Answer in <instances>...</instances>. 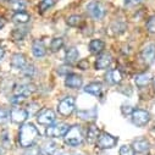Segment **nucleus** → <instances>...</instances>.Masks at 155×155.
I'll use <instances>...</instances> for the list:
<instances>
[{
  "mask_svg": "<svg viewBox=\"0 0 155 155\" xmlns=\"http://www.w3.org/2000/svg\"><path fill=\"white\" fill-rule=\"evenodd\" d=\"M83 83V80L82 77L78 76V74H74V73H68L66 76V80H65V86L68 87V88H72V89H76V88H80Z\"/></svg>",
  "mask_w": 155,
  "mask_h": 155,
  "instance_id": "nucleus-11",
  "label": "nucleus"
},
{
  "mask_svg": "<svg viewBox=\"0 0 155 155\" xmlns=\"http://www.w3.org/2000/svg\"><path fill=\"white\" fill-rule=\"evenodd\" d=\"M143 2L144 0H125V5L126 6H136V5H139Z\"/></svg>",
  "mask_w": 155,
  "mask_h": 155,
  "instance_id": "nucleus-36",
  "label": "nucleus"
},
{
  "mask_svg": "<svg viewBox=\"0 0 155 155\" xmlns=\"http://www.w3.org/2000/svg\"><path fill=\"white\" fill-rule=\"evenodd\" d=\"M117 142H119V138H116L106 132H103L101 134H99L97 139V145L100 149H110L117 144Z\"/></svg>",
  "mask_w": 155,
  "mask_h": 155,
  "instance_id": "nucleus-4",
  "label": "nucleus"
},
{
  "mask_svg": "<svg viewBox=\"0 0 155 155\" xmlns=\"http://www.w3.org/2000/svg\"><path fill=\"white\" fill-rule=\"evenodd\" d=\"M32 53L35 58H43L47 54V48H45L44 43L39 39H35L32 44Z\"/></svg>",
  "mask_w": 155,
  "mask_h": 155,
  "instance_id": "nucleus-12",
  "label": "nucleus"
},
{
  "mask_svg": "<svg viewBox=\"0 0 155 155\" xmlns=\"http://www.w3.org/2000/svg\"><path fill=\"white\" fill-rule=\"evenodd\" d=\"M105 77H106V82H109V83H111V84H117V83H120L121 80H122V74H121V72H120L117 68L109 71Z\"/></svg>",
  "mask_w": 155,
  "mask_h": 155,
  "instance_id": "nucleus-14",
  "label": "nucleus"
},
{
  "mask_svg": "<svg viewBox=\"0 0 155 155\" xmlns=\"http://www.w3.org/2000/svg\"><path fill=\"white\" fill-rule=\"evenodd\" d=\"M56 120V116H55V112L51 110V109H42L37 115V121L39 122L41 125H44V126H50L55 122Z\"/></svg>",
  "mask_w": 155,
  "mask_h": 155,
  "instance_id": "nucleus-5",
  "label": "nucleus"
},
{
  "mask_svg": "<svg viewBox=\"0 0 155 155\" xmlns=\"http://www.w3.org/2000/svg\"><path fill=\"white\" fill-rule=\"evenodd\" d=\"M10 119V111L5 107H0V124H6Z\"/></svg>",
  "mask_w": 155,
  "mask_h": 155,
  "instance_id": "nucleus-31",
  "label": "nucleus"
},
{
  "mask_svg": "<svg viewBox=\"0 0 155 155\" xmlns=\"http://www.w3.org/2000/svg\"><path fill=\"white\" fill-rule=\"evenodd\" d=\"M83 138H84V136H83L82 127L78 125L70 127L67 130V132L65 133V143L71 147H78L80 144H82Z\"/></svg>",
  "mask_w": 155,
  "mask_h": 155,
  "instance_id": "nucleus-2",
  "label": "nucleus"
},
{
  "mask_svg": "<svg viewBox=\"0 0 155 155\" xmlns=\"http://www.w3.org/2000/svg\"><path fill=\"white\" fill-rule=\"evenodd\" d=\"M35 91V87L33 84H29V83H23V84H20L15 88V94H18V95H23V97H28L31 95L33 92Z\"/></svg>",
  "mask_w": 155,
  "mask_h": 155,
  "instance_id": "nucleus-13",
  "label": "nucleus"
},
{
  "mask_svg": "<svg viewBox=\"0 0 155 155\" xmlns=\"http://www.w3.org/2000/svg\"><path fill=\"white\" fill-rule=\"evenodd\" d=\"M25 100H26V97L18 95V94H15V95L10 99V101H11L12 104H20V103H22V101H25Z\"/></svg>",
  "mask_w": 155,
  "mask_h": 155,
  "instance_id": "nucleus-35",
  "label": "nucleus"
},
{
  "mask_svg": "<svg viewBox=\"0 0 155 155\" xmlns=\"http://www.w3.org/2000/svg\"><path fill=\"white\" fill-rule=\"evenodd\" d=\"M56 143L54 142H45L41 149H39V153L42 155H54V153L56 151Z\"/></svg>",
  "mask_w": 155,
  "mask_h": 155,
  "instance_id": "nucleus-20",
  "label": "nucleus"
},
{
  "mask_svg": "<svg viewBox=\"0 0 155 155\" xmlns=\"http://www.w3.org/2000/svg\"><path fill=\"white\" fill-rule=\"evenodd\" d=\"M10 117H11L12 122H15V124H23L28 117V112L25 109L15 107L10 111Z\"/></svg>",
  "mask_w": 155,
  "mask_h": 155,
  "instance_id": "nucleus-9",
  "label": "nucleus"
},
{
  "mask_svg": "<svg viewBox=\"0 0 155 155\" xmlns=\"http://www.w3.org/2000/svg\"><path fill=\"white\" fill-rule=\"evenodd\" d=\"M110 64H111V55L110 54H103L98 58V60L95 62V68L97 70H105L106 67H109Z\"/></svg>",
  "mask_w": 155,
  "mask_h": 155,
  "instance_id": "nucleus-15",
  "label": "nucleus"
},
{
  "mask_svg": "<svg viewBox=\"0 0 155 155\" xmlns=\"http://www.w3.org/2000/svg\"><path fill=\"white\" fill-rule=\"evenodd\" d=\"M78 66H80L82 70H87V68H88V61H86V60L80 61V62H78Z\"/></svg>",
  "mask_w": 155,
  "mask_h": 155,
  "instance_id": "nucleus-39",
  "label": "nucleus"
},
{
  "mask_svg": "<svg viewBox=\"0 0 155 155\" xmlns=\"http://www.w3.org/2000/svg\"><path fill=\"white\" fill-rule=\"evenodd\" d=\"M101 91H103V86L99 82H92V83L87 84L84 88V92L88 94H92V95H99L101 93Z\"/></svg>",
  "mask_w": 155,
  "mask_h": 155,
  "instance_id": "nucleus-19",
  "label": "nucleus"
},
{
  "mask_svg": "<svg viewBox=\"0 0 155 155\" xmlns=\"http://www.w3.org/2000/svg\"><path fill=\"white\" fill-rule=\"evenodd\" d=\"M78 58H80V53H78V50H77L76 48H70V49L66 50L65 60H66L67 64H70V65L74 64L77 60H78Z\"/></svg>",
  "mask_w": 155,
  "mask_h": 155,
  "instance_id": "nucleus-18",
  "label": "nucleus"
},
{
  "mask_svg": "<svg viewBox=\"0 0 155 155\" xmlns=\"http://www.w3.org/2000/svg\"><path fill=\"white\" fill-rule=\"evenodd\" d=\"M131 119H132L133 125L138 127H143L150 121V114L142 109H134L131 114Z\"/></svg>",
  "mask_w": 155,
  "mask_h": 155,
  "instance_id": "nucleus-3",
  "label": "nucleus"
},
{
  "mask_svg": "<svg viewBox=\"0 0 155 155\" xmlns=\"http://www.w3.org/2000/svg\"><path fill=\"white\" fill-rule=\"evenodd\" d=\"M153 128H154V130H155V125H154V127H153Z\"/></svg>",
  "mask_w": 155,
  "mask_h": 155,
  "instance_id": "nucleus-43",
  "label": "nucleus"
},
{
  "mask_svg": "<svg viewBox=\"0 0 155 155\" xmlns=\"http://www.w3.org/2000/svg\"><path fill=\"white\" fill-rule=\"evenodd\" d=\"M4 54H5V51H4V49L0 47V59H3V56H4Z\"/></svg>",
  "mask_w": 155,
  "mask_h": 155,
  "instance_id": "nucleus-41",
  "label": "nucleus"
},
{
  "mask_svg": "<svg viewBox=\"0 0 155 155\" xmlns=\"http://www.w3.org/2000/svg\"><path fill=\"white\" fill-rule=\"evenodd\" d=\"M26 34H27L26 28H17L12 32V38H14V41H22L26 37Z\"/></svg>",
  "mask_w": 155,
  "mask_h": 155,
  "instance_id": "nucleus-30",
  "label": "nucleus"
},
{
  "mask_svg": "<svg viewBox=\"0 0 155 155\" xmlns=\"http://www.w3.org/2000/svg\"><path fill=\"white\" fill-rule=\"evenodd\" d=\"M87 11H88L89 16L93 17L94 20H101L105 16V8L98 2L89 3L87 5Z\"/></svg>",
  "mask_w": 155,
  "mask_h": 155,
  "instance_id": "nucleus-7",
  "label": "nucleus"
},
{
  "mask_svg": "<svg viewBox=\"0 0 155 155\" xmlns=\"http://www.w3.org/2000/svg\"><path fill=\"white\" fill-rule=\"evenodd\" d=\"M147 29L150 33H155V15L149 17V20L147 21Z\"/></svg>",
  "mask_w": 155,
  "mask_h": 155,
  "instance_id": "nucleus-34",
  "label": "nucleus"
},
{
  "mask_svg": "<svg viewBox=\"0 0 155 155\" xmlns=\"http://www.w3.org/2000/svg\"><path fill=\"white\" fill-rule=\"evenodd\" d=\"M27 4L25 0H11L10 2V8L15 11V12H20V11H23L26 9Z\"/></svg>",
  "mask_w": 155,
  "mask_h": 155,
  "instance_id": "nucleus-25",
  "label": "nucleus"
},
{
  "mask_svg": "<svg viewBox=\"0 0 155 155\" xmlns=\"http://www.w3.org/2000/svg\"><path fill=\"white\" fill-rule=\"evenodd\" d=\"M22 72H23V74L25 76H27V77H32L33 74H34V67L32 66V65H26V66H23L22 68Z\"/></svg>",
  "mask_w": 155,
  "mask_h": 155,
  "instance_id": "nucleus-33",
  "label": "nucleus"
},
{
  "mask_svg": "<svg viewBox=\"0 0 155 155\" xmlns=\"http://www.w3.org/2000/svg\"><path fill=\"white\" fill-rule=\"evenodd\" d=\"M67 25L71 26V27H78L81 23H82V17L80 15H71L68 18H67Z\"/></svg>",
  "mask_w": 155,
  "mask_h": 155,
  "instance_id": "nucleus-28",
  "label": "nucleus"
},
{
  "mask_svg": "<svg viewBox=\"0 0 155 155\" xmlns=\"http://www.w3.org/2000/svg\"><path fill=\"white\" fill-rule=\"evenodd\" d=\"M29 18H31V16H29L27 12H25V11L15 12V15H14V17H12L14 22H16V23H20V25L27 23V22L29 21Z\"/></svg>",
  "mask_w": 155,
  "mask_h": 155,
  "instance_id": "nucleus-24",
  "label": "nucleus"
},
{
  "mask_svg": "<svg viewBox=\"0 0 155 155\" xmlns=\"http://www.w3.org/2000/svg\"><path fill=\"white\" fill-rule=\"evenodd\" d=\"M54 4H55V0H42V2L39 3V11L41 12H45L47 10L53 8Z\"/></svg>",
  "mask_w": 155,
  "mask_h": 155,
  "instance_id": "nucleus-29",
  "label": "nucleus"
},
{
  "mask_svg": "<svg viewBox=\"0 0 155 155\" xmlns=\"http://www.w3.org/2000/svg\"><path fill=\"white\" fill-rule=\"evenodd\" d=\"M142 59L148 65H150L155 61V44L154 43L147 44L144 47V49L142 50Z\"/></svg>",
  "mask_w": 155,
  "mask_h": 155,
  "instance_id": "nucleus-10",
  "label": "nucleus"
},
{
  "mask_svg": "<svg viewBox=\"0 0 155 155\" xmlns=\"http://www.w3.org/2000/svg\"><path fill=\"white\" fill-rule=\"evenodd\" d=\"M150 81H151L150 74H148V73H140V74H137V76H136V78H134V82H136V84H137L138 87H144V86H147Z\"/></svg>",
  "mask_w": 155,
  "mask_h": 155,
  "instance_id": "nucleus-23",
  "label": "nucleus"
},
{
  "mask_svg": "<svg viewBox=\"0 0 155 155\" xmlns=\"http://www.w3.org/2000/svg\"><path fill=\"white\" fill-rule=\"evenodd\" d=\"M78 116L83 120H94L97 117V109L93 107L89 111L86 110V111H78Z\"/></svg>",
  "mask_w": 155,
  "mask_h": 155,
  "instance_id": "nucleus-26",
  "label": "nucleus"
},
{
  "mask_svg": "<svg viewBox=\"0 0 155 155\" xmlns=\"http://www.w3.org/2000/svg\"><path fill=\"white\" fill-rule=\"evenodd\" d=\"M120 155H136V151L131 145H122L120 148Z\"/></svg>",
  "mask_w": 155,
  "mask_h": 155,
  "instance_id": "nucleus-32",
  "label": "nucleus"
},
{
  "mask_svg": "<svg viewBox=\"0 0 155 155\" xmlns=\"http://www.w3.org/2000/svg\"><path fill=\"white\" fill-rule=\"evenodd\" d=\"M58 72H59V74H65V73H66V76H67L68 72H70V67H67V66H61V67L58 70Z\"/></svg>",
  "mask_w": 155,
  "mask_h": 155,
  "instance_id": "nucleus-38",
  "label": "nucleus"
},
{
  "mask_svg": "<svg viewBox=\"0 0 155 155\" xmlns=\"http://www.w3.org/2000/svg\"><path fill=\"white\" fill-rule=\"evenodd\" d=\"M5 23H6V22H5V20H4L3 17H0V29H2V28L5 26Z\"/></svg>",
  "mask_w": 155,
  "mask_h": 155,
  "instance_id": "nucleus-40",
  "label": "nucleus"
},
{
  "mask_svg": "<svg viewBox=\"0 0 155 155\" xmlns=\"http://www.w3.org/2000/svg\"><path fill=\"white\" fill-rule=\"evenodd\" d=\"M11 66L14 68H22L26 66V58L23 54H15L11 59Z\"/></svg>",
  "mask_w": 155,
  "mask_h": 155,
  "instance_id": "nucleus-21",
  "label": "nucleus"
},
{
  "mask_svg": "<svg viewBox=\"0 0 155 155\" xmlns=\"http://www.w3.org/2000/svg\"><path fill=\"white\" fill-rule=\"evenodd\" d=\"M68 126L66 124H59V125H54V126H49L45 131V134L50 138H58V137H62L65 136V133L67 132Z\"/></svg>",
  "mask_w": 155,
  "mask_h": 155,
  "instance_id": "nucleus-8",
  "label": "nucleus"
},
{
  "mask_svg": "<svg viewBox=\"0 0 155 155\" xmlns=\"http://www.w3.org/2000/svg\"><path fill=\"white\" fill-rule=\"evenodd\" d=\"M38 137H39V131L37 130V127L33 124H25L20 128L18 143L23 148H29L35 143Z\"/></svg>",
  "mask_w": 155,
  "mask_h": 155,
  "instance_id": "nucleus-1",
  "label": "nucleus"
},
{
  "mask_svg": "<svg viewBox=\"0 0 155 155\" xmlns=\"http://www.w3.org/2000/svg\"><path fill=\"white\" fill-rule=\"evenodd\" d=\"M74 104H76V100L73 97H66L59 103L58 111L62 116H70L74 111Z\"/></svg>",
  "mask_w": 155,
  "mask_h": 155,
  "instance_id": "nucleus-6",
  "label": "nucleus"
},
{
  "mask_svg": "<svg viewBox=\"0 0 155 155\" xmlns=\"http://www.w3.org/2000/svg\"><path fill=\"white\" fill-rule=\"evenodd\" d=\"M99 134H100L99 128L95 125H92L91 127H88V131H87V140L89 143H94L98 139Z\"/></svg>",
  "mask_w": 155,
  "mask_h": 155,
  "instance_id": "nucleus-22",
  "label": "nucleus"
},
{
  "mask_svg": "<svg viewBox=\"0 0 155 155\" xmlns=\"http://www.w3.org/2000/svg\"><path fill=\"white\" fill-rule=\"evenodd\" d=\"M25 155H39V149L34 148V147L32 145V147H29V149L25 153Z\"/></svg>",
  "mask_w": 155,
  "mask_h": 155,
  "instance_id": "nucleus-37",
  "label": "nucleus"
},
{
  "mask_svg": "<svg viewBox=\"0 0 155 155\" xmlns=\"http://www.w3.org/2000/svg\"><path fill=\"white\" fill-rule=\"evenodd\" d=\"M149 142L147 140V139H136L134 142H133V145H132V148L134 149V151L136 153H145V151H148L149 150Z\"/></svg>",
  "mask_w": 155,
  "mask_h": 155,
  "instance_id": "nucleus-16",
  "label": "nucleus"
},
{
  "mask_svg": "<svg viewBox=\"0 0 155 155\" xmlns=\"http://www.w3.org/2000/svg\"><path fill=\"white\" fill-rule=\"evenodd\" d=\"M2 2H10V0H2Z\"/></svg>",
  "mask_w": 155,
  "mask_h": 155,
  "instance_id": "nucleus-42",
  "label": "nucleus"
},
{
  "mask_svg": "<svg viewBox=\"0 0 155 155\" xmlns=\"http://www.w3.org/2000/svg\"><path fill=\"white\" fill-rule=\"evenodd\" d=\"M104 49H105V43L100 39H94L89 43V50H91L92 54L98 55V54L103 53Z\"/></svg>",
  "mask_w": 155,
  "mask_h": 155,
  "instance_id": "nucleus-17",
  "label": "nucleus"
},
{
  "mask_svg": "<svg viewBox=\"0 0 155 155\" xmlns=\"http://www.w3.org/2000/svg\"><path fill=\"white\" fill-rule=\"evenodd\" d=\"M64 47V39L62 38H54V39L51 41V43H50V50L53 51V53H56V51H59L61 48Z\"/></svg>",
  "mask_w": 155,
  "mask_h": 155,
  "instance_id": "nucleus-27",
  "label": "nucleus"
}]
</instances>
